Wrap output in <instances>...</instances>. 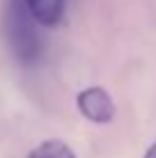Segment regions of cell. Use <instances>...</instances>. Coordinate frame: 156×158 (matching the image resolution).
Masks as SVG:
<instances>
[{"label":"cell","instance_id":"3","mask_svg":"<svg viewBox=\"0 0 156 158\" xmlns=\"http://www.w3.org/2000/svg\"><path fill=\"white\" fill-rule=\"evenodd\" d=\"M23 7L39 25L53 28L62 21L64 0H23Z\"/></svg>","mask_w":156,"mask_h":158},{"label":"cell","instance_id":"1","mask_svg":"<svg viewBox=\"0 0 156 158\" xmlns=\"http://www.w3.org/2000/svg\"><path fill=\"white\" fill-rule=\"evenodd\" d=\"M7 32H9V41L14 46V53L23 62H32L35 55L39 53V39L30 25L28 9L16 0H12V7L7 12Z\"/></svg>","mask_w":156,"mask_h":158},{"label":"cell","instance_id":"5","mask_svg":"<svg viewBox=\"0 0 156 158\" xmlns=\"http://www.w3.org/2000/svg\"><path fill=\"white\" fill-rule=\"evenodd\" d=\"M145 158H156V142L149 144V149L145 151Z\"/></svg>","mask_w":156,"mask_h":158},{"label":"cell","instance_id":"2","mask_svg":"<svg viewBox=\"0 0 156 158\" xmlns=\"http://www.w3.org/2000/svg\"><path fill=\"white\" fill-rule=\"evenodd\" d=\"M76 108L80 115L92 124H110L115 119V112H117L115 101L108 94V89H103L99 85L85 87L76 96Z\"/></svg>","mask_w":156,"mask_h":158},{"label":"cell","instance_id":"4","mask_svg":"<svg viewBox=\"0 0 156 158\" xmlns=\"http://www.w3.org/2000/svg\"><path fill=\"white\" fill-rule=\"evenodd\" d=\"M28 158H76V154L62 140H44L30 151Z\"/></svg>","mask_w":156,"mask_h":158}]
</instances>
